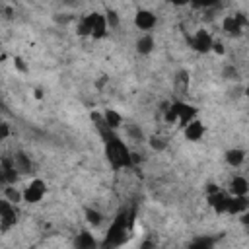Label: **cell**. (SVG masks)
I'll return each mask as SVG.
<instances>
[{
	"label": "cell",
	"instance_id": "obj_25",
	"mask_svg": "<svg viewBox=\"0 0 249 249\" xmlns=\"http://www.w3.org/2000/svg\"><path fill=\"white\" fill-rule=\"evenodd\" d=\"M212 245H214V239H208V237H198V239H195L191 243V247H202V249L212 247Z\"/></svg>",
	"mask_w": 249,
	"mask_h": 249
},
{
	"label": "cell",
	"instance_id": "obj_26",
	"mask_svg": "<svg viewBox=\"0 0 249 249\" xmlns=\"http://www.w3.org/2000/svg\"><path fill=\"white\" fill-rule=\"evenodd\" d=\"M224 78H226V80H237V68L231 66V64L226 66V68H224Z\"/></svg>",
	"mask_w": 249,
	"mask_h": 249
},
{
	"label": "cell",
	"instance_id": "obj_7",
	"mask_svg": "<svg viewBox=\"0 0 249 249\" xmlns=\"http://www.w3.org/2000/svg\"><path fill=\"white\" fill-rule=\"evenodd\" d=\"M212 43H214V39H212V35H210L206 29H198V31H195V35L191 37V47H193L196 53H202V54L212 49Z\"/></svg>",
	"mask_w": 249,
	"mask_h": 249
},
{
	"label": "cell",
	"instance_id": "obj_2",
	"mask_svg": "<svg viewBox=\"0 0 249 249\" xmlns=\"http://www.w3.org/2000/svg\"><path fill=\"white\" fill-rule=\"evenodd\" d=\"M109 27H107V21H105V16L103 14H88L80 19L78 23V33L80 35H89L93 39H103L107 35Z\"/></svg>",
	"mask_w": 249,
	"mask_h": 249
},
{
	"label": "cell",
	"instance_id": "obj_13",
	"mask_svg": "<svg viewBox=\"0 0 249 249\" xmlns=\"http://www.w3.org/2000/svg\"><path fill=\"white\" fill-rule=\"evenodd\" d=\"M245 210H247V195H243V196L228 195V210H226V214H241Z\"/></svg>",
	"mask_w": 249,
	"mask_h": 249
},
{
	"label": "cell",
	"instance_id": "obj_18",
	"mask_svg": "<svg viewBox=\"0 0 249 249\" xmlns=\"http://www.w3.org/2000/svg\"><path fill=\"white\" fill-rule=\"evenodd\" d=\"M74 243H76L78 249H91V247L97 245V241L93 239V235H91L89 231H82V233H78V237H76Z\"/></svg>",
	"mask_w": 249,
	"mask_h": 249
},
{
	"label": "cell",
	"instance_id": "obj_29",
	"mask_svg": "<svg viewBox=\"0 0 249 249\" xmlns=\"http://www.w3.org/2000/svg\"><path fill=\"white\" fill-rule=\"evenodd\" d=\"M210 51H214L216 54H224V53H226V51H224V45H222V43H218V41H214V43H212V49H210Z\"/></svg>",
	"mask_w": 249,
	"mask_h": 249
},
{
	"label": "cell",
	"instance_id": "obj_11",
	"mask_svg": "<svg viewBox=\"0 0 249 249\" xmlns=\"http://www.w3.org/2000/svg\"><path fill=\"white\" fill-rule=\"evenodd\" d=\"M208 202H210V206H212L218 214H226V210H228V195L220 193L218 189H216V191H210Z\"/></svg>",
	"mask_w": 249,
	"mask_h": 249
},
{
	"label": "cell",
	"instance_id": "obj_14",
	"mask_svg": "<svg viewBox=\"0 0 249 249\" xmlns=\"http://www.w3.org/2000/svg\"><path fill=\"white\" fill-rule=\"evenodd\" d=\"M12 161H14V167L18 169V173H29L31 171V160L27 154L23 152H16L12 156Z\"/></svg>",
	"mask_w": 249,
	"mask_h": 249
},
{
	"label": "cell",
	"instance_id": "obj_5",
	"mask_svg": "<svg viewBox=\"0 0 249 249\" xmlns=\"http://www.w3.org/2000/svg\"><path fill=\"white\" fill-rule=\"evenodd\" d=\"M245 27H247V18H245V14H233V16H226V18L222 19V29H224L226 35L239 37Z\"/></svg>",
	"mask_w": 249,
	"mask_h": 249
},
{
	"label": "cell",
	"instance_id": "obj_8",
	"mask_svg": "<svg viewBox=\"0 0 249 249\" xmlns=\"http://www.w3.org/2000/svg\"><path fill=\"white\" fill-rule=\"evenodd\" d=\"M156 23H158V18H156V14L150 12V10H138L136 16H134V25H136L140 31H150V29L156 27Z\"/></svg>",
	"mask_w": 249,
	"mask_h": 249
},
{
	"label": "cell",
	"instance_id": "obj_10",
	"mask_svg": "<svg viewBox=\"0 0 249 249\" xmlns=\"http://www.w3.org/2000/svg\"><path fill=\"white\" fill-rule=\"evenodd\" d=\"M183 134H185V138H187V140L196 142V140H200V138H202V134H204V124H202L200 121L193 119V121H189V123L183 126Z\"/></svg>",
	"mask_w": 249,
	"mask_h": 249
},
{
	"label": "cell",
	"instance_id": "obj_23",
	"mask_svg": "<svg viewBox=\"0 0 249 249\" xmlns=\"http://www.w3.org/2000/svg\"><path fill=\"white\" fill-rule=\"evenodd\" d=\"M218 2H220V0H191V4H193L195 8H202V10L214 8V6H218Z\"/></svg>",
	"mask_w": 249,
	"mask_h": 249
},
{
	"label": "cell",
	"instance_id": "obj_20",
	"mask_svg": "<svg viewBox=\"0 0 249 249\" xmlns=\"http://www.w3.org/2000/svg\"><path fill=\"white\" fill-rule=\"evenodd\" d=\"M4 198H8V200L14 202V204H18V202L23 200V198H21V191H18L14 185H6V187H4Z\"/></svg>",
	"mask_w": 249,
	"mask_h": 249
},
{
	"label": "cell",
	"instance_id": "obj_16",
	"mask_svg": "<svg viewBox=\"0 0 249 249\" xmlns=\"http://www.w3.org/2000/svg\"><path fill=\"white\" fill-rule=\"evenodd\" d=\"M154 47H156V41H154V37H152L150 33L140 35L138 41H136V51H138L140 54H150V53L154 51Z\"/></svg>",
	"mask_w": 249,
	"mask_h": 249
},
{
	"label": "cell",
	"instance_id": "obj_21",
	"mask_svg": "<svg viewBox=\"0 0 249 249\" xmlns=\"http://www.w3.org/2000/svg\"><path fill=\"white\" fill-rule=\"evenodd\" d=\"M126 134H128L132 140H136V142L144 140V132H142L140 124H126Z\"/></svg>",
	"mask_w": 249,
	"mask_h": 249
},
{
	"label": "cell",
	"instance_id": "obj_24",
	"mask_svg": "<svg viewBox=\"0 0 249 249\" xmlns=\"http://www.w3.org/2000/svg\"><path fill=\"white\" fill-rule=\"evenodd\" d=\"M150 146H152L156 152H161V150H165L167 142H165L163 138H160V136H152V138H150Z\"/></svg>",
	"mask_w": 249,
	"mask_h": 249
},
{
	"label": "cell",
	"instance_id": "obj_1",
	"mask_svg": "<svg viewBox=\"0 0 249 249\" xmlns=\"http://www.w3.org/2000/svg\"><path fill=\"white\" fill-rule=\"evenodd\" d=\"M103 142H105V158H107L109 165H111L115 171L134 165V163H132V152L128 150V146H126L117 134H113L111 138H107V140H103Z\"/></svg>",
	"mask_w": 249,
	"mask_h": 249
},
{
	"label": "cell",
	"instance_id": "obj_27",
	"mask_svg": "<svg viewBox=\"0 0 249 249\" xmlns=\"http://www.w3.org/2000/svg\"><path fill=\"white\" fill-rule=\"evenodd\" d=\"M8 136H10V126L6 123H0V142L6 140Z\"/></svg>",
	"mask_w": 249,
	"mask_h": 249
},
{
	"label": "cell",
	"instance_id": "obj_19",
	"mask_svg": "<svg viewBox=\"0 0 249 249\" xmlns=\"http://www.w3.org/2000/svg\"><path fill=\"white\" fill-rule=\"evenodd\" d=\"M84 214H86V222H88L89 226L97 228V226L103 224V214H101L99 210H95V208H86Z\"/></svg>",
	"mask_w": 249,
	"mask_h": 249
},
{
	"label": "cell",
	"instance_id": "obj_22",
	"mask_svg": "<svg viewBox=\"0 0 249 249\" xmlns=\"http://www.w3.org/2000/svg\"><path fill=\"white\" fill-rule=\"evenodd\" d=\"M103 16H105V21H107L109 29H117L119 27V14L115 10H107Z\"/></svg>",
	"mask_w": 249,
	"mask_h": 249
},
{
	"label": "cell",
	"instance_id": "obj_6",
	"mask_svg": "<svg viewBox=\"0 0 249 249\" xmlns=\"http://www.w3.org/2000/svg\"><path fill=\"white\" fill-rule=\"evenodd\" d=\"M171 107H173V111L177 115V124L179 126H185L189 121L196 119V107H193V105H189L185 101H175V103H171Z\"/></svg>",
	"mask_w": 249,
	"mask_h": 249
},
{
	"label": "cell",
	"instance_id": "obj_9",
	"mask_svg": "<svg viewBox=\"0 0 249 249\" xmlns=\"http://www.w3.org/2000/svg\"><path fill=\"white\" fill-rule=\"evenodd\" d=\"M0 224L4 230L16 224V208L14 202H10L8 198H0Z\"/></svg>",
	"mask_w": 249,
	"mask_h": 249
},
{
	"label": "cell",
	"instance_id": "obj_4",
	"mask_svg": "<svg viewBox=\"0 0 249 249\" xmlns=\"http://www.w3.org/2000/svg\"><path fill=\"white\" fill-rule=\"evenodd\" d=\"M45 195H47V183H45L43 179H39V177L31 179V181L25 185V189L21 191V198H23V202H29V204L41 202Z\"/></svg>",
	"mask_w": 249,
	"mask_h": 249
},
{
	"label": "cell",
	"instance_id": "obj_30",
	"mask_svg": "<svg viewBox=\"0 0 249 249\" xmlns=\"http://www.w3.org/2000/svg\"><path fill=\"white\" fill-rule=\"evenodd\" d=\"M171 2H173L175 6H185V4H189L191 0H171Z\"/></svg>",
	"mask_w": 249,
	"mask_h": 249
},
{
	"label": "cell",
	"instance_id": "obj_12",
	"mask_svg": "<svg viewBox=\"0 0 249 249\" xmlns=\"http://www.w3.org/2000/svg\"><path fill=\"white\" fill-rule=\"evenodd\" d=\"M230 195L233 196H243L249 193V181L243 177V175H235L231 181H230Z\"/></svg>",
	"mask_w": 249,
	"mask_h": 249
},
{
	"label": "cell",
	"instance_id": "obj_15",
	"mask_svg": "<svg viewBox=\"0 0 249 249\" xmlns=\"http://www.w3.org/2000/svg\"><path fill=\"white\" fill-rule=\"evenodd\" d=\"M101 115H103L105 124H107L111 130H117V128L123 126V115H121L119 111H115V109H107V111L101 113Z\"/></svg>",
	"mask_w": 249,
	"mask_h": 249
},
{
	"label": "cell",
	"instance_id": "obj_28",
	"mask_svg": "<svg viewBox=\"0 0 249 249\" xmlns=\"http://www.w3.org/2000/svg\"><path fill=\"white\" fill-rule=\"evenodd\" d=\"M14 66H16L19 72H27V66L23 64V60H21L19 56H16V58H14Z\"/></svg>",
	"mask_w": 249,
	"mask_h": 249
},
{
	"label": "cell",
	"instance_id": "obj_17",
	"mask_svg": "<svg viewBox=\"0 0 249 249\" xmlns=\"http://www.w3.org/2000/svg\"><path fill=\"white\" fill-rule=\"evenodd\" d=\"M226 161L231 165V167H239L243 161H245V150L241 148H231L226 152Z\"/></svg>",
	"mask_w": 249,
	"mask_h": 249
},
{
	"label": "cell",
	"instance_id": "obj_3",
	"mask_svg": "<svg viewBox=\"0 0 249 249\" xmlns=\"http://www.w3.org/2000/svg\"><path fill=\"white\" fill-rule=\"evenodd\" d=\"M126 228H128V218L126 214H119L113 224L109 226V231H107V239H105V245H121L124 241V233H126Z\"/></svg>",
	"mask_w": 249,
	"mask_h": 249
}]
</instances>
